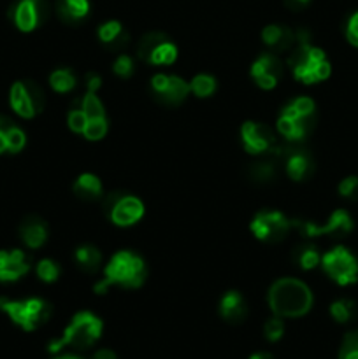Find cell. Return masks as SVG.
I'll list each match as a JSON object with an SVG mask.
<instances>
[{
  "mask_svg": "<svg viewBox=\"0 0 358 359\" xmlns=\"http://www.w3.org/2000/svg\"><path fill=\"white\" fill-rule=\"evenodd\" d=\"M270 311L279 318H300L312 307V293L302 280L279 279L269 291Z\"/></svg>",
  "mask_w": 358,
  "mask_h": 359,
  "instance_id": "cell-1",
  "label": "cell"
},
{
  "mask_svg": "<svg viewBox=\"0 0 358 359\" xmlns=\"http://www.w3.org/2000/svg\"><path fill=\"white\" fill-rule=\"evenodd\" d=\"M147 270L142 258L135 252L121 251L111 258L104 270V279L97 284L95 291L105 293L111 286L125 287V290H135L142 286L146 280Z\"/></svg>",
  "mask_w": 358,
  "mask_h": 359,
  "instance_id": "cell-2",
  "label": "cell"
},
{
  "mask_svg": "<svg viewBox=\"0 0 358 359\" xmlns=\"http://www.w3.org/2000/svg\"><path fill=\"white\" fill-rule=\"evenodd\" d=\"M102 333V321L91 312H79L74 316L70 325L63 332L62 339L55 340L49 346L51 353H58L63 347H72V349H88L93 346Z\"/></svg>",
  "mask_w": 358,
  "mask_h": 359,
  "instance_id": "cell-3",
  "label": "cell"
},
{
  "mask_svg": "<svg viewBox=\"0 0 358 359\" xmlns=\"http://www.w3.org/2000/svg\"><path fill=\"white\" fill-rule=\"evenodd\" d=\"M0 309L25 332L37 330L51 316V305L41 298H28V300L21 302L0 300Z\"/></svg>",
  "mask_w": 358,
  "mask_h": 359,
  "instance_id": "cell-4",
  "label": "cell"
},
{
  "mask_svg": "<svg viewBox=\"0 0 358 359\" xmlns=\"http://www.w3.org/2000/svg\"><path fill=\"white\" fill-rule=\"evenodd\" d=\"M102 210L105 217L118 226H130L142 217L144 205L135 196L123 191H111L102 200Z\"/></svg>",
  "mask_w": 358,
  "mask_h": 359,
  "instance_id": "cell-5",
  "label": "cell"
},
{
  "mask_svg": "<svg viewBox=\"0 0 358 359\" xmlns=\"http://www.w3.org/2000/svg\"><path fill=\"white\" fill-rule=\"evenodd\" d=\"M323 270L339 286H350L358 280V259L346 248H336L321 258Z\"/></svg>",
  "mask_w": 358,
  "mask_h": 359,
  "instance_id": "cell-6",
  "label": "cell"
},
{
  "mask_svg": "<svg viewBox=\"0 0 358 359\" xmlns=\"http://www.w3.org/2000/svg\"><path fill=\"white\" fill-rule=\"evenodd\" d=\"M11 105L21 118H34L46 105L44 91L35 81H18L11 88Z\"/></svg>",
  "mask_w": 358,
  "mask_h": 359,
  "instance_id": "cell-7",
  "label": "cell"
},
{
  "mask_svg": "<svg viewBox=\"0 0 358 359\" xmlns=\"http://www.w3.org/2000/svg\"><path fill=\"white\" fill-rule=\"evenodd\" d=\"M293 221L284 217L276 210H262L251 221V231L258 241L267 242V244H276L286 238L290 233Z\"/></svg>",
  "mask_w": 358,
  "mask_h": 359,
  "instance_id": "cell-8",
  "label": "cell"
},
{
  "mask_svg": "<svg viewBox=\"0 0 358 359\" xmlns=\"http://www.w3.org/2000/svg\"><path fill=\"white\" fill-rule=\"evenodd\" d=\"M316 125V112L305 114L298 109L293 107V104H288L281 111L279 119H277V130L286 140L293 142H304L305 137L314 130Z\"/></svg>",
  "mask_w": 358,
  "mask_h": 359,
  "instance_id": "cell-9",
  "label": "cell"
},
{
  "mask_svg": "<svg viewBox=\"0 0 358 359\" xmlns=\"http://www.w3.org/2000/svg\"><path fill=\"white\" fill-rule=\"evenodd\" d=\"M293 226L305 238L319 237V235H329L332 238H344L353 230V221H351V216L346 210H336L321 226L312 223V221H293Z\"/></svg>",
  "mask_w": 358,
  "mask_h": 359,
  "instance_id": "cell-10",
  "label": "cell"
},
{
  "mask_svg": "<svg viewBox=\"0 0 358 359\" xmlns=\"http://www.w3.org/2000/svg\"><path fill=\"white\" fill-rule=\"evenodd\" d=\"M190 93V84L178 76L157 74L151 79V95L161 105L178 107L186 100Z\"/></svg>",
  "mask_w": 358,
  "mask_h": 359,
  "instance_id": "cell-11",
  "label": "cell"
},
{
  "mask_svg": "<svg viewBox=\"0 0 358 359\" xmlns=\"http://www.w3.org/2000/svg\"><path fill=\"white\" fill-rule=\"evenodd\" d=\"M241 137L242 144H244V149L248 151L249 154H255V156H265V154H269L270 151L274 149V146L279 142L276 133H274L269 126L253 121H248L242 125Z\"/></svg>",
  "mask_w": 358,
  "mask_h": 359,
  "instance_id": "cell-12",
  "label": "cell"
},
{
  "mask_svg": "<svg viewBox=\"0 0 358 359\" xmlns=\"http://www.w3.org/2000/svg\"><path fill=\"white\" fill-rule=\"evenodd\" d=\"M49 13L48 0H20L11 11V16L20 30L32 32L48 20Z\"/></svg>",
  "mask_w": 358,
  "mask_h": 359,
  "instance_id": "cell-13",
  "label": "cell"
},
{
  "mask_svg": "<svg viewBox=\"0 0 358 359\" xmlns=\"http://www.w3.org/2000/svg\"><path fill=\"white\" fill-rule=\"evenodd\" d=\"M283 62L276 53H263L251 67V77L263 90H272L283 77Z\"/></svg>",
  "mask_w": 358,
  "mask_h": 359,
  "instance_id": "cell-14",
  "label": "cell"
},
{
  "mask_svg": "<svg viewBox=\"0 0 358 359\" xmlns=\"http://www.w3.org/2000/svg\"><path fill=\"white\" fill-rule=\"evenodd\" d=\"M30 270V258L23 251H0V280L11 283Z\"/></svg>",
  "mask_w": 358,
  "mask_h": 359,
  "instance_id": "cell-15",
  "label": "cell"
},
{
  "mask_svg": "<svg viewBox=\"0 0 358 359\" xmlns=\"http://www.w3.org/2000/svg\"><path fill=\"white\" fill-rule=\"evenodd\" d=\"M262 39L269 46L270 53H288L297 44V35L284 25H269L263 28Z\"/></svg>",
  "mask_w": 358,
  "mask_h": 359,
  "instance_id": "cell-16",
  "label": "cell"
},
{
  "mask_svg": "<svg viewBox=\"0 0 358 359\" xmlns=\"http://www.w3.org/2000/svg\"><path fill=\"white\" fill-rule=\"evenodd\" d=\"M220 314L230 325H239L248 316V305L237 291H227L220 302Z\"/></svg>",
  "mask_w": 358,
  "mask_h": 359,
  "instance_id": "cell-17",
  "label": "cell"
},
{
  "mask_svg": "<svg viewBox=\"0 0 358 359\" xmlns=\"http://www.w3.org/2000/svg\"><path fill=\"white\" fill-rule=\"evenodd\" d=\"M98 39L102 41V44L109 49V51H121L128 46L130 35L125 28L121 27V23L118 21H107V23L102 25L98 28Z\"/></svg>",
  "mask_w": 358,
  "mask_h": 359,
  "instance_id": "cell-18",
  "label": "cell"
},
{
  "mask_svg": "<svg viewBox=\"0 0 358 359\" xmlns=\"http://www.w3.org/2000/svg\"><path fill=\"white\" fill-rule=\"evenodd\" d=\"M20 235L23 238L25 244L30 249L41 248L48 238V224L37 216H28L27 219L21 223Z\"/></svg>",
  "mask_w": 358,
  "mask_h": 359,
  "instance_id": "cell-19",
  "label": "cell"
},
{
  "mask_svg": "<svg viewBox=\"0 0 358 359\" xmlns=\"http://www.w3.org/2000/svg\"><path fill=\"white\" fill-rule=\"evenodd\" d=\"M283 165L272 156H263V160L255 161L249 165L248 175L253 182L256 184H270L279 177V168Z\"/></svg>",
  "mask_w": 358,
  "mask_h": 359,
  "instance_id": "cell-20",
  "label": "cell"
},
{
  "mask_svg": "<svg viewBox=\"0 0 358 359\" xmlns=\"http://www.w3.org/2000/svg\"><path fill=\"white\" fill-rule=\"evenodd\" d=\"M55 9L63 23L77 25L86 18L88 11H90V2L88 0H56Z\"/></svg>",
  "mask_w": 358,
  "mask_h": 359,
  "instance_id": "cell-21",
  "label": "cell"
},
{
  "mask_svg": "<svg viewBox=\"0 0 358 359\" xmlns=\"http://www.w3.org/2000/svg\"><path fill=\"white\" fill-rule=\"evenodd\" d=\"M74 195L83 202H93L102 196V182L93 174H81L72 186Z\"/></svg>",
  "mask_w": 358,
  "mask_h": 359,
  "instance_id": "cell-22",
  "label": "cell"
},
{
  "mask_svg": "<svg viewBox=\"0 0 358 359\" xmlns=\"http://www.w3.org/2000/svg\"><path fill=\"white\" fill-rule=\"evenodd\" d=\"M74 258H76L77 269H79L81 272L88 273V276L97 273L98 266H100L102 263L100 251H98L97 248H93V245H81V248H77Z\"/></svg>",
  "mask_w": 358,
  "mask_h": 359,
  "instance_id": "cell-23",
  "label": "cell"
},
{
  "mask_svg": "<svg viewBox=\"0 0 358 359\" xmlns=\"http://www.w3.org/2000/svg\"><path fill=\"white\" fill-rule=\"evenodd\" d=\"M72 109H81L86 114L88 119L105 118L104 105H102V102L98 100V97L95 93H86L83 97H77L74 100Z\"/></svg>",
  "mask_w": 358,
  "mask_h": 359,
  "instance_id": "cell-24",
  "label": "cell"
},
{
  "mask_svg": "<svg viewBox=\"0 0 358 359\" xmlns=\"http://www.w3.org/2000/svg\"><path fill=\"white\" fill-rule=\"evenodd\" d=\"M291 258H293V262L297 263L302 270L316 269V266L319 265V262H321L318 249H316V245L312 244H304L295 248Z\"/></svg>",
  "mask_w": 358,
  "mask_h": 359,
  "instance_id": "cell-25",
  "label": "cell"
},
{
  "mask_svg": "<svg viewBox=\"0 0 358 359\" xmlns=\"http://www.w3.org/2000/svg\"><path fill=\"white\" fill-rule=\"evenodd\" d=\"M165 41H168V37L164 32H150V34L142 35V39H140L139 44H137V58L142 60L144 63H147V60L153 55L154 49L160 44H164Z\"/></svg>",
  "mask_w": 358,
  "mask_h": 359,
  "instance_id": "cell-26",
  "label": "cell"
},
{
  "mask_svg": "<svg viewBox=\"0 0 358 359\" xmlns=\"http://www.w3.org/2000/svg\"><path fill=\"white\" fill-rule=\"evenodd\" d=\"M330 316L333 318V321L340 323V325L351 323L357 318V304L350 298H340L330 305Z\"/></svg>",
  "mask_w": 358,
  "mask_h": 359,
  "instance_id": "cell-27",
  "label": "cell"
},
{
  "mask_svg": "<svg viewBox=\"0 0 358 359\" xmlns=\"http://www.w3.org/2000/svg\"><path fill=\"white\" fill-rule=\"evenodd\" d=\"M49 84H51L53 90L58 91V93H67V91L76 88L77 79L69 69H58L49 76Z\"/></svg>",
  "mask_w": 358,
  "mask_h": 359,
  "instance_id": "cell-28",
  "label": "cell"
},
{
  "mask_svg": "<svg viewBox=\"0 0 358 359\" xmlns=\"http://www.w3.org/2000/svg\"><path fill=\"white\" fill-rule=\"evenodd\" d=\"M175 58H178V48L171 41H165L164 44L154 49L147 63H151V65H171L175 62Z\"/></svg>",
  "mask_w": 358,
  "mask_h": 359,
  "instance_id": "cell-29",
  "label": "cell"
},
{
  "mask_svg": "<svg viewBox=\"0 0 358 359\" xmlns=\"http://www.w3.org/2000/svg\"><path fill=\"white\" fill-rule=\"evenodd\" d=\"M190 91L197 95L199 98L211 97V95L216 91V81L213 76H207V74H199L192 79L190 83Z\"/></svg>",
  "mask_w": 358,
  "mask_h": 359,
  "instance_id": "cell-30",
  "label": "cell"
},
{
  "mask_svg": "<svg viewBox=\"0 0 358 359\" xmlns=\"http://www.w3.org/2000/svg\"><path fill=\"white\" fill-rule=\"evenodd\" d=\"M339 359H358V330L344 337L339 349Z\"/></svg>",
  "mask_w": 358,
  "mask_h": 359,
  "instance_id": "cell-31",
  "label": "cell"
},
{
  "mask_svg": "<svg viewBox=\"0 0 358 359\" xmlns=\"http://www.w3.org/2000/svg\"><path fill=\"white\" fill-rule=\"evenodd\" d=\"M105 133H107V119L98 118V119H88L83 135L86 137L88 140H100Z\"/></svg>",
  "mask_w": 358,
  "mask_h": 359,
  "instance_id": "cell-32",
  "label": "cell"
},
{
  "mask_svg": "<svg viewBox=\"0 0 358 359\" xmlns=\"http://www.w3.org/2000/svg\"><path fill=\"white\" fill-rule=\"evenodd\" d=\"M37 276L44 283H55L60 277L58 263L53 262V259H42L37 265Z\"/></svg>",
  "mask_w": 358,
  "mask_h": 359,
  "instance_id": "cell-33",
  "label": "cell"
},
{
  "mask_svg": "<svg viewBox=\"0 0 358 359\" xmlns=\"http://www.w3.org/2000/svg\"><path fill=\"white\" fill-rule=\"evenodd\" d=\"M283 333H284V325L283 321H281L279 316L269 319V321L265 323V326H263V335H265V339L269 340V342H277V340L283 337Z\"/></svg>",
  "mask_w": 358,
  "mask_h": 359,
  "instance_id": "cell-34",
  "label": "cell"
},
{
  "mask_svg": "<svg viewBox=\"0 0 358 359\" xmlns=\"http://www.w3.org/2000/svg\"><path fill=\"white\" fill-rule=\"evenodd\" d=\"M6 140H7V151L11 153H18V151L23 149L25 146V133L21 132L18 126H11L6 132Z\"/></svg>",
  "mask_w": 358,
  "mask_h": 359,
  "instance_id": "cell-35",
  "label": "cell"
},
{
  "mask_svg": "<svg viewBox=\"0 0 358 359\" xmlns=\"http://www.w3.org/2000/svg\"><path fill=\"white\" fill-rule=\"evenodd\" d=\"M339 193L343 198L350 200V202H357L358 200V177L351 175V177H346L339 184Z\"/></svg>",
  "mask_w": 358,
  "mask_h": 359,
  "instance_id": "cell-36",
  "label": "cell"
},
{
  "mask_svg": "<svg viewBox=\"0 0 358 359\" xmlns=\"http://www.w3.org/2000/svg\"><path fill=\"white\" fill-rule=\"evenodd\" d=\"M112 70H114L116 76L126 79V77H130L133 74V60L126 55H119L116 58L114 65H112Z\"/></svg>",
  "mask_w": 358,
  "mask_h": 359,
  "instance_id": "cell-37",
  "label": "cell"
},
{
  "mask_svg": "<svg viewBox=\"0 0 358 359\" xmlns=\"http://www.w3.org/2000/svg\"><path fill=\"white\" fill-rule=\"evenodd\" d=\"M88 118L81 109H70L69 112V126L72 132L76 133H83L84 132V126H86Z\"/></svg>",
  "mask_w": 358,
  "mask_h": 359,
  "instance_id": "cell-38",
  "label": "cell"
},
{
  "mask_svg": "<svg viewBox=\"0 0 358 359\" xmlns=\"http://www.w3.org/2000/svg\"><path fill=\"white\" fill-rule=\"evenodd\" d=\"M346 39L350 41V44L357 46L358 48V13H354L353 16L350 18V21H347Z\"/></svg>",
  "mask_w": 358,
  "mask_h": 359,
  "instance_id": "cell-39",
  "label": "cell"
},
{
  "mask_svg": "<svg viewBox=\"0 0 358 359\" xmlns=\"http://www.w3.org/2000/svg\"><path fill=\"white\" fill-rule=\"evenodd\" d=\"M102 81H100V76L95 72H88L86 76H84V86H86L88 93H97V90L100 88Z\"/></svg>",
  "mask_w": 358,
  "mask_h": 359,
  "instance_id": "cell-40",
  "label": "cell"
},
{
  "mask_svg": "<svg viewBox=\"0 0 358 359\" xmlns=\"http://www.w3.org/2000/svg\"><path fill=\"white\" fill-rule=\"evenodd\" d=\"M91 359H118L116 358V354L112 353V351H107V349H102L98 351V353H95Z\"/></svg>",
  "mask_w": 358,
  "mask_h": 359,
  "instance_id": "cell-41",
  "label": "cell"
},
{
  "mask_svg": "<svg viewBox=\"0 0 358 359\" xmlns=\"http://www.w3.org/2000/svg\"><path fill=\"white\" fill-rule=\"evenodd\" d=\"M7 151V140H6V132L0 130V153Z\"/></svg>",
  "mask_w": 358,
  "mask_h": 359,
  "instance_id": "cell-42",
  "label": "cell"
},
{
  "mask_svg": "<svg viewBox=\"0 0 358 359\" xmlns=\"http://www.w3.org/2000/svg\"><path fill=\"white\" fill-rule=\"evenodd\" d=\"M249 359H274V358L270 356L269 353H256V354H253Z\"/></svg>",
  "mask_w": 358,
  "mask_h": 359,
  "instance_id": "cell-43",
  "label": "cell"
},
{
  "mask_svg": "<svg viewBox=\"0 0 358 359\" xmlns=\"http://www.w3.org/2000/svg\"><path fill=\"white\" fill-rule=\"evenodd\" d=\"M55 359H83V358L76 356V354H63V356H58V358H55Z\"/></svg>",
  "mask_w": 358,
  "mask_h": 359,
  "instance_id": "cell-44",
  "label": "cell"
},
{
  "mask_svg": "<svg viewBox=\"0 0 358 359\" xmlns=\"http://www.w3.org/2000/svg\"><path fill=\"white\" fill-rule=\"evenodd\" d=\"M298 2H300V4H304V6H307V2H309V0H298Z\"/></svg>",
  "mask_w": 358,
  "mask_h": 359,
  "instance_id": "cell-45",
  "label": "cell"
}]
</instances>
